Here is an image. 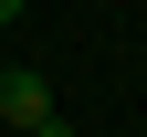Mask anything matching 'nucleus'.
Returning a JSON list of instances; mask_svg holds the SVG:
<instances>
[{"instance_id":"f257e3e1","label":"nucleus","mask_w":147,"mask_h":137,"mask_svg":"<svg viewBox=\"0 0 147 137\" xmlns=\"http://www.w3.org/2000/svg\"><path fill=\"white\" fill-rule=\"evenodd\" d=\"M0 127H11V137H53V127H63V106H53L42 74H21V63L0 74Z\"/></svg>"}]
</instances>
